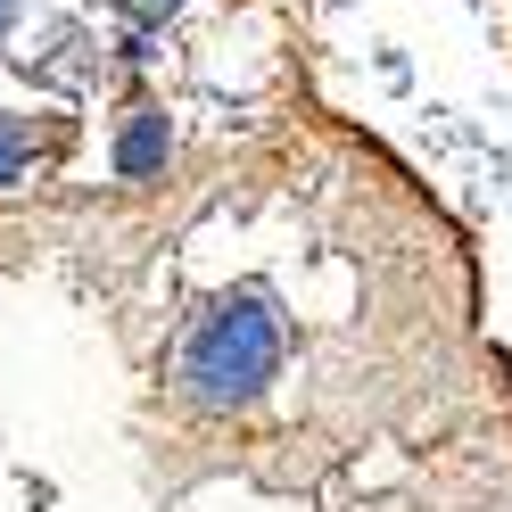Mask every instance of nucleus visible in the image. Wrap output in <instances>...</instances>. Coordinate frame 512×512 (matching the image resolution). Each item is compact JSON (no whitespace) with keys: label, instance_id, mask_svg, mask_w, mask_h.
<instances>
[{"label":"nucleus","instance_id":"1","mask_svg":"<svg viewBox=\"0 0 512 512\" xmlns=\"http://www.w3.org/2000/svg\"><path fill=\"white\" fill-rule=\"evenodd\" d=\"M67 141H75V133H67L58 116H17V108H0V190H17L42 157H58Z\"/></svg>","mask_w":512,"mask_h":512},{"label":"nucleus","instance_id":"3","mask_svg":"<svg viewBox=\"0 0 512 512\" xmlns=\"http://www.w3.org/2000/svg\"><path fill=\"white\" fill-rule=\"evenodd\" d=\"M17 9H25V0H0V34H9V25H17Z\"/></svg>","mask_w":512,"mask_h":512},{"label":"nucleus","instance_id":"2","mask_svg":"<svg viewBox=\"0 0 512 512\" xmlns=\"http://www.w3.org/2000/svg\"><path fill=\"white\" fill-rule=\"evenodd\" d=\"M166 157H174L166 116H157L149 100H133V108H124V124H116V174H124V182H149Z\"/></svg>","mask_w":512,"mask_h":512}]
</instances>
